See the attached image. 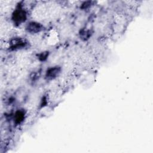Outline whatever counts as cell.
<instances>
[{
    "instance_id": "1",
    "label": "cell",
    "mask_w": 153,
    "mask_h": 153,
    "mask_svg": "<svg viewBox=\"0 0 153 153\" xmlns=\"http://www.w3.org/2000/svg\"><path fill=\"white\" fill-rule=\"evenodd\" d=\"M42 26L38 23L31 22L27 25L26 29L30 33H36L40 32L42 29Z\"/></svg>"
},
{
    "instance_id": "2",
    "label": "cell",
    "mask_w": 153,
    "mask_h": 153,
    "mask_svg": "<svg viewBox=\"0 0 153 153\" xmlns=\"http://www.w3.org/2000/svg\"><path fill=\"white\" fill-rule=\"evenodd\" d=\"M60 72V68L59 67H54L49 69L46 73V77L47 79H51L56 77Z\"/></svg>"
},
{
    "instance_id": "3",
    "label": "cell",
    "mask_w": 153,
    "mask_h": 153,
    "mask_svg": "<svg viewBox=\"0 0 153 153\" xmlns=\"http://www.w3.org/2000/svg\"><path fill=\"white\" fill-rule=\"evenodd\" d=\"M14 16V20L18 23L22 22L25 21L26 19V13L24 11L22 10H16L14 14H13Z\"/></svg>"
},
{
    "instance_id": "4",
    "label": "cell",
    "mask_w": 153,
    "mask_h": 153,
    "mask_svg": "<svg viewBox=\"0 0 153 153\" xmlns=\"http://www.w3.org/2000/svg\"><path fill=\"white\" fill-rule=\"evenodd\" d=\"M16 120H19V122L22 121V119L23 118V114L21 112H19L18 114H16Z\"/></svg>"
}]
</instances>
